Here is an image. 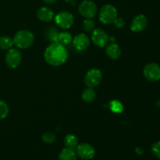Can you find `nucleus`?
I'll list each match as a JSON object with an SVG mask.
<instances>
[{"label": "nucleus", "instance_id": "19", "mask_svg": "<svg viewBox=\"0 0 160 160\" xmlns=\"http://www.w3.org/2000/svg\"><path fill=\"white\" fill-rule=\"evenodd\" d=\"M12 45H13V40L9 36L3 35L0 37V48L1 49H9Z\"/></svg>", "mask_w": 160, "mask_h": 160}, {"label": "nucleus", "instance_id": "21", "mask_svg": "<svg viewBox=\"0 0 160 160\" xmlns=\"http://www.w3.org/2000/svg\"><path fill=\"white\" fill-rule=\"evenodd\" d=\"M9 115V107L2 100H0V120H3Z\"/></svg>", "mask_w": 160, "mask_h": 160}, {"label": "nucleus", "instance_id": "26", "mask_svg": "<svg viewBox=\"0 0 160 160\" xmlns=\"http://www.w3.org/2000/svg\"><path fill=\"white\" fill-rule=\"evenodd\" d=\"M43 1L47 5H53L54 3L56 2L57 0H43Z\"/></svg>", "mask_w": 160, "mask_h": 160}, {"label": "nucleus", "instance_id": "7", "mask_svg": "<svg viewBox=\"0 0 160 160\" xmlns=\"http://www.w3.org/2000/svg\"><path fill=\"white\" fill-rule=\"evenodd\" d=\"M143 75L145 79L151 82H156L160 80V66L156 62L147 64L143 70Z\"/></svg>", "mask_w": 160, "mask_h": 160}, {"label": "nucleus", "instance_id": "10", "mask_svg": "<svg viewBox=\"0 0 160 160\" xmlns=\"http://www.w3.org/2000/svg\"><path fill=\"white\" fill-rule=\"evenodd\" d=\"M76 154L78 157L84 160H90L95 156V148L88 143H81L76 148Z\"/></svg>", "mask_w": 160, "mask_h": 160}, {"label": "nucleus", "instance_id": "4", "mask_svg": "<svg viewBox=\"0 0 160 160\" xmlns=\"http://www.w3.org/2000/svg\"><path fill=\"white\" fill-rule=\"evenodd\" d=\"M55 22L62 29H69L73 26L74 18L71 12L68 11H62L55 16Z\"/></svg>", "mask_w": 160, "mask_h": 160}, {"label": "nucleus", "instance_id": "12", "mask_svg": "<svg viewBox=\"0 0 160 160\" xmlns=\"http://www.w3.org/2000/svg\"><path fill=\"white\" fill-rule=\"evenodd\" d=\"M73 45L74 48H76L78 51H84V50L87 49L88 46L90 45V39L84 33H81L78 34L73 38Z\"/></svg>", "mask_w": 160, "mask_h": 160}, {"label": "nucleus", "instance_id": "17", "mask_svg": "<svg viewBox=\"0 0 160 160\" xmlns=\"http://www.w3.org/2000/svg\"><path fill=\"white\" fill-rule=\"evenodd\" d=\"M64 145L66 148L74 149L78 145V138L74 134H67L64 138Z\"/></svg>", "mask_w": 160, "mask_h": 160}, {"label": "nucleus", "instance_id": "9", "mask_svg": "<svg viewBox=\"0 0 160 160\" xmlns=\"http://www.w3.org/2000/svg\"><path fill=\"white\" fill-rule=\"evenodd\" d=\"M91 38H92L94 45H96L97 47H100V48H103L106 46L109 41V38L107 33L101 28L94 29L92 31Z\"/></svg>", "mask_w": 160, "mask_h": 160}, {"label": "nucleus", "instance_id": "3", "mask_svg": "<svg viewBox=\"0 0 160 160\" xmlns=\"http://www.w3.org/2000/svg\"><path fill=\"white\" fill-rule=\"evenodd\" d=\"M117 17V10L115 6L110 4H106L100 9L98 18L100 22L103 24L109 25L112 23Z\"/></svg>", "mask_w": 160, "mask_h": 160}, {"label": "nucleus", "instance_id": "2", "mask_svg": "<svg viewBox=\"0 0 160 160\" xmlns=\"http://www.w3.org/2000/svg\"><path fill=\"white\" fill-rule=\"evenodd\" d=\"M13 45L20 49H26L31 47L34 42V35L28 30H20L14 35Z\"/></svg>", "mask_w": 160, "mask_h": 160}, {"label": "nucleus", "instance_id": "1", "mask_svg": "<svg viewBox=\"0 0 160 160\" xmlns=\"http://www.w3.org/2000/svg\"><path fill=\"white\" fill-rule=\"evenodd\" d=\"M44 58L49 65L59 67L67 61L68 58V52L65 45L59 42H52L45 49Z\"/></svg>", "mask_w": 160, "mask_h": 160}, {"label": "nucleus", "instance_id": "6", "mask_svg": "<svg viewBox=\"0 0 160 160\" xmlns=\"http://www.w3.org/2000/svg\"><path fill=\"white\" fill-rule=\"evenodd\" d=\"M5 61L8 67L16 69L20 65L22 61V56L20 52L17 48H11L8 50L5 56Z\"/></svg>", "mask_w": 160, "mask_h": 160}, {"label": "nucleus", "instance_id": "29", "mask_svg": "<svg viewBox=\"0 0 160 160\" xmlns=\"http://www.w3.org/2000/svg\"><path fill=\"white\" fill-rule=\"evenodd\" d=\"M66 2H73V1H74V0H65Z\"/></svg>", "mask_w": 160, "mask_h": 160}, {"label": "nucleus", "instance_id": "20", "mask_svg": "<svg viewBox=\"0 0 160 160\" xmlns=\"http://www.w3.org/2000/svg\"><path fill=\"white\" fill-rule=\"evenodd\" d=\"M109 108H110V110L114 113L120 114L123 111V104L118 100H112L109 102Z\"/></svg>", "mask_w": 160, "mask_h": 160}, {"label": "nucleus", "instance_id": "18", "mask_svg": "<svg viewBox=\"0 0 160 160\" xmlns=\"http://www.w3.org/2000/svg\"><path fill=\"white\" fill-rule=\"evenodd\" d=\"M58 42L63 45H67L72 42L73 41V37H72L71 34L67 31H63L58 34Z\"/></svg>", "mask_w": 160, "mask_h": 160}, {"label": "nucleus", "instance_id": "15", "mask_svg": "<svg viewBox=\"0 0 160 160\" xmlns=\"http://www.w3.org/2000/svg\"><path fill=\"white\" fill-rule=\"evenodd\" d=\"M76 152L72 148H65L59 152V160H77Z\"/></svg>", "mask_w": 160, "mask_h": 160}, {"label": "nucleus", "instance_id": "28", "mask_svg": "<svg viewBox=\"0 0 160 160\" xmlns=\"http://www.w3.org/2000/svg\"><path fill=\"white\" fill-rule=\"evenodd\" d=\"M156 106H157V107L160 109V99L158 100V101L156 102Z\"/></svg>", "mask_w": 160, "mask_h": 160}, {"label": "nucleus", "instance_id": "23", "mask_svg": "<svg viewBox=\"0 0 160 160\" xmlns=\"http://www.w3.org/2000/svg\"><path fill=\"white\" fill-rule=\"evenodd\" d=\"M42 139L45 143L46 144H52L56 141V137L53 133L52 132H46L42 134Z\"/></svg>", "mask_w": 160, "mask_h": 160}, {"label": "nucleus", "instance_id": "5", "mask_svg": "<svg viewBox=\"0 0 160 160\" xmlns=\"http://www.w3.org/2000/svg\"><path fill=\"white\" fill-rule=\"evenodd\" d=\"M80 14L85 19H92L97 13L98 8L96 4L91 0H84L78 8Z\"/></svg>", "mask_w": 160, "mask_h": 160}, {"label": "nucleus", "instance_id": "11", "mask_svg": "<svg viewBox=\"0 0 160 160\" xmlns=\"http://www.w3.org/2000/svg\"><path fill=\"white\" fill-rule=\"evenodd\" d=\"M148 19L143 14H139L134 17L131 24V30L133 32H141L146 28Z\"/></svg>", "mask_w": 160, "mask_h": 160}, {"label": "nucleus", "instance_id": "25", "mask_svg": "<svg viewBox=\"0 0 160 160\" xmlns=\"http://www.w3.org/2000/svg\"><path fill=\"white\" fill-rule=\"evenodd\" d=\"M112 23L114 24L115 28L120 29V28H122L124 27L125 21L123 18H121V17H117V18L114 20V21L112 22Z\"/></svg>", "mask_w": 160, "mask_h": 160}, {"label": "nucleus", "instance_id": "24", "mask_svg": "<svg viewBox=\"0 0 160 160\" xmlns=\"http://www.w3.org/2000/svg\"><path fill=\"white\" fill-rule=\"evenodd\" d=\"M151 151L152 153L156 158L160 159V141L155 142V143L152 145Z\"/></svg>", "mask_w": 160, "mask_h": 160}, {"label": "nucleus", "instance_id": "8", "mask_svg": "<svg viewBox=\"0 0 160 160\" xmlns=\"http://www.w3.org/2000/svg\"><path fill=\"white\" fill-rule=\"evenodd\" d=\"M102 80V73L101 70L96 68L89 70L84 77V83L89 88H95L101 83Z\"/></svg>", "mask_w": 160, "mask_h": 160}, {"label": "nucleus", "instance_id": "14", "mask_svg": "<svg viewBox=\"0 0 160 160\" xmlns=\"http://www.w3.org/2000/svg\"><path fill=\"white\" fill-rule=\"evenodd\" d=\"M106 53L112 59H117L121 56V49L116 43H110L106 48Z\"/></svg>", "mask_w": 160, "mask_h": 160}, {"label": "nucleus", "instance_id": "13", "mask_svg": "<svg viewBox=\"0 0 160 160\" xmlns=\"http://www.w3.org/2000/svg\"><path fill=\"white\" fill-rule=\"evenodd\" d=\"M37 17L43 22H50L54 20L55 13L52 9L46 6L39 8L37 11Z\"/></svg>", "mask_w": 160, "mask_h": 160}, {"label": "nucleus", "instance_id": "16", "mask_svg": "<svg viewBox=\"0 0 160 160\" xmlns=\"http://www.w3.org/2000/svg\"><path fill=\"white\" fill-rule=\"evenodd\" d=\"M81 97L85 102L90 103L95 101V98H96V93H95V91L94 90L93 88L88 87L87 88L83 91Z\"/></svg>", "mask_w": 160, "mask_h": 160}, {"label": "nucleus", "instance_id": "22", "mask_svg": "<svg viewBox=\"0 0 160 160\" xmlns=\"http://www.w3.org/2000/svg\"><path fill=\"white\" fill-rule=\"evenodd\" d=\"M95 22L92 19H85L83 22V28L85 31L91 32L95 29Z\"/></svg>", "mask_w": 160, "mask_h": 160}, {"label": "nucleus", "instance_id": "27", "mask_svg": "<svg viewBox=\"0 0 160 160\" xmlns=\"http://www.w3.org/2000/svg\"><path fill=\"white\" fill-rule=\"evenodd\" d=\"M135 152H136V153H138V155H142V154H143L144 151L142 148H140V147H138V148H136Z\"/></svg>", "mask_w": 160, "mask_h": 160}]
</instances>
